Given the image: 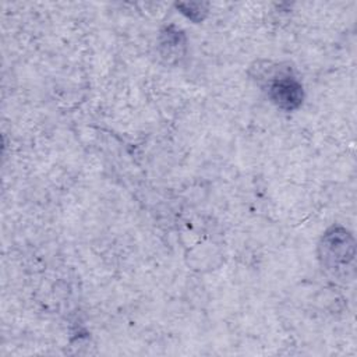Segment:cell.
I'll return each mask as SVG.
<instances>
[{
  "label": "cell",
  "mask_w": 357,
  "mask_h": 357,
  "mask_svg": "<svg viewBox=\"0 0 357 357\" xmlns=\"http://www.w3.org/2000/svg\"><path fill=\"white\" fill-rule=\"evenodd\" d=\"M319 258L329 271H342L354 258V243L344 229L333 227L328 230L319 244Z\"/></svg>",
  "instance_id": "6da1fadb"
},
{
  "label": "cell",
  "mask_w": 357,
  "mask_h": 357,
  "mask_svg": "<svg viewBox=\"0 0 357 357\" xmlns=\"http://www.w3.org/2000/svg\"><path fill=\"white\" fill-rule=\"evenodd\" d=\"M268 96L283 110H293L303 102V86L290 74L273 75L268 85Z\"/></svg>",
  "instance_id": "7a4b0ae2"
}]
</instances>
